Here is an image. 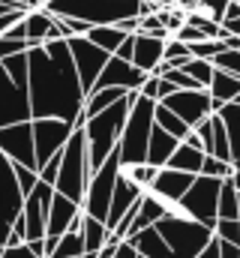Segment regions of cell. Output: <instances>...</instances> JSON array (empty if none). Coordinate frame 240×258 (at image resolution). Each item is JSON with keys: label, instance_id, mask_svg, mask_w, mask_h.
I'll return each instance as SVG.
<instances>
[{"label": "cell", "instance_id": "obj_1", "mask_svg": "<svg viewBox=\"0 0 240 258\" xmlns=\"http://www.w3.org/2000/svg\"><path fill=\"white\" fill-rule=\"evenodd\" d=\"M27 99L30 120L57 117L72 126H81L84 90L66 39H48L27 51Z\"/></svg>", "mask_w": 240, "mask_h": 258}, {"label": "cell", "instance_id": "obj_2", "mask_svg": "<svg viewBox=\"0 0 240 258\" xmlns=\"http://www.w3.org/2000/svg\"><path fill=\"white\" fill-rule=\"evenodd\" d=\"M42 9L54 18H75L87 27H108L156 12V6L147 0H48Z\"/></svg>", "mask_w": 240, "mask_h": 258}, {"label": "cell", "instance_id": "obj_3", "mask_svg": "<svg viewBox=\"0 0 240 258\" xmlns=\"http://www.w3.org/2000/svg\"><path fill=\"white\" fill-rule=\"evenodd\" d=\"M132 93H135V90H129L123 99H117V102L108 105V108H102L99 114L84 117L81 132H84V141H87V165H90V174L117 150L120 132H123L129 105H132Z\"/></svg>", "mask_w": 240, "mask_h": 258}, {"label": "cell", "instance_id": "obj_4", "mask_svg": "<svg viewBox=\"0 0 240 258\" xmlns=\"http://www.w3.org/2000/svg\"><path fill=\"white\" fill-rule=\"evenodd\" d=\"M153 108L156 102L141 96L138 90L132 93V105L126 114V123L117 141V156L120 165H141L147 162V141H150V129H153Z\"/></svg>", "mask_w": 240, "mask_h": 258}, {"label": "cell", "instance_id": "obj_5", "mask_svg": "<svg viewBox=\"0 0 240 258\" xmlns=\"http://www.w3.org/2000/svg\"><path fill=\"white\" fill-rule=\"evenodd\" d=\"M90 180V165H87V141L81 126L72 129L69 141L60 150V168H57V180H54V192L81 204L84 201V189Z\"/></svg>", "mask_w": 240, "mask_h": 258}, {"label": "cell", "instance_id": "obj_6", "mask_svg": "<svg viewBox=\"0 0 240 258\" xmlns=\"http://www.w3.org/2000/svg\"><path fill=\"white\" fill-rule=\"evenodd\" d=\"M153 228H156L159 237L165 240L171 258H195L210 240H213V231H210L207 225H201V222L183 216L174 207H171Z\"/></svg>", "mask_w": 240, "mask_h": 258}, {"label": "cell", "instance_id": "obj_7", "mask_svg": "<svg viewBox=\"0 0 240 258\" xmlns=\"http://www.w3.org/2000/svg\"><path fill=\"white\" fill-rule=\"evenodd\" d=\"M219 186H222V180L198 174L192 180V186L183 192V198L174 204V210H180L183 216H189V219H195V222H201V225H207L213 231V225H216V204H219Z\"/></svg>", "mask_w": 240, "mask_h": 258}, {"label": "cell", "instance_id": "obj_8", "mask_svg": "<svg viewBox=\"0 0 240 258\" xmlns=\"http://www.w3.org/2000/svg\"><path fill=\"white\" fill-rule=\"evenodd\" d=\"M117 174H120V156H117V150H114V153H111V156H108L93 174H90V180H87L84 201H81V213H84V216H93V219L105 222Z\"/></svg>", "mask_w": 240, "mask_h": 258}, {"label": "cell", "instance_id": "obj_9", "mask_svg": "<svg viewBox=\"0 0 240 258\" xmlns=\"http://www.w3.org/2000/svg\"><path fill=\"white\" fill-rule=\"evenodd\" d=\"M30 129H33V153H36V174H39V168L51 159V156H57L60 150H63V144L69 141V135H72V123H66V120H57V117H36V120H30Z\"/></svg>", "mask_w": 240, "mask_h": 258}, {"label": "cell", "instance_id": "obj_10", "mask_svg": "<svg viewBox=\"0 0 240 258\" xmlns=\"http://www.w3.org/2000/svg\"><path fill=\"white\" fill-rule=\"evenodd\" d=\"M21 207H24V195L18 189L15 168H12V162L0 153V246H6L15 219L21 216Z\"/></svg>", "mask_w": 240, "mask_h": 258}, {"label": "cell", "instance_id": "obj_11", "mask_svg": "<svg viewBox=\"0 0 240 258\" xmlns=\"http://www.w3.org/2000/svg\"><path fill=\"white\" fill-rule=\"evenodd\" d=\"M51 195L54 186L48 183H36L30 192L24 195V207H21V222H24V243L33 240H45V222H48V207H51Z\"/></svg>", "mask_w": 240, "mask_h": 258}, {"label": "cell", "instance_id": "obj_12", "mask_svg": "<svg viewBox=\"0 0 240 258\" xmlns=\"http://www.w3.org/2000/svg\"><path fill=\"white\" fill-rule=\"evenodd\" d=\"M66 45H69V54H72L75 72H78L81 90H84V96H87V93H90V87L96 84V78H99L102 66L108 63V57H111V54H105L102 48H96L87 36H72V39H66Z\"/></svg>", "mask_w": 240, "mask_h": 258}, {"label": "cell", "instance_id": "obj_13", "mask_svg": "<svg viewBox=\"0 0 240 258\" xmlns=\"http://www.w3.org/2000/svg\"><path fill=\"white\" fill-rule=\"evenodd\" d=\"M162 105L171 114H177L189 129H195L201 120H207L213 114V99L207 90H174L162 99Z\"/></svg>", "mask_w": 240, "mask_h": 258}, {"label": "cell", "instance_id": "obj_14", "mask_svg": "<svg viewBox=\"0 0 240 258\" xmlns=\"http://www.w3.org/2000/svg\"><path fill=\"white\" fill-rule=\"evenodd\" d=\"M0 153H3L9 162H15V165H27V168L36 171V153H33V129H30V120L0 129Z\"/></svg>", "mask_w": 240, "mask_h": 258}, {"label": "cell", "instance_id": "obj_15", "mask_svg": "<svg viewBox=\"0 0 240 258\" xmlns=\"http://www.w3.org/2000/svg\"><path fill=\"white\" fill-rule=\"evenodd\" d=\"M24 120H30L27 90H21L18 84H12V78L0 66V129L12 126V123H24Z\"/></svg>", "mask_w": 240, "mask_h": 258}, {"label": "cell", "instance_id": "obj_16", "mask_svg": "<svg viewBox=\"0 0 240 258\" xmlns=\"http://www.w3.org/2000/svg\"><path fill=\"white\" fill-rule=\"evenodd\" d=\"M144 72L141 69H135V66L129 63V60H120V57H108V63L102 66V72H99V78H96V84L90 87V90H102V87H120V90H138L141 84H144Z\"/></svg>", "mask_w": 240, "mask_h": 258}, {"label": "cell", "instance_id": "obj_17", "mask_svg": "<svg viewBox=\"0 0 240 258\" xmlns=\"http://www.w3.org/2000/svg\"><path fill=\"white\" fill-rule=\"evenodd\" d=\"M192 180H195V174H186V171H174V168H159L147 192L156 195V198H162L165 204H171V207H174L180 198H183V192H186V189L192 186Z\"/></svg>", "mask_w": 240, "mask_h": 258}, {"label": "cell", "instance_id": "obj_18", "mask_svg": "<svg viewBox=\"0 0 240 258\" xmlns=\"http://www.w3.org/2000/svg\"><path fill=\"white\" fill-rule=\"evenodd\" d=\"M141 195H144L141 186H135L126 174H117V180H114V192H111V204H108V216H105V228H108V231L117 228V222L126 216V210H129Z\"/></svg>", "mask_w": 240, "mask_h": 258}, {"label": "cell", "instance_id": "obj_19", "mask_svg": "<svg viewBox=\"0 0 240 258\" xmlns=\"http://www.w3.org/2000/svg\"><path fill=\"white\" fill-rule=\"evenodd\" d=\"M162 51H165V39L135 33V39H132V66L141 69L144 75H153V69L162 63Z\"/></svg>", "mask_w": 240, "mask_h": 258}, {"label": "cell", "instance_id": "obj_20", "mask_svg": "<svg viewBox=\"0 0 240 258\" xmlns=\"http://www.w3.org/2000/svg\"><path fill=\"white\" fill-rule=\"evenodd\" d=\"M21 24H24V39H27L30 48H33V45H42V42H48V39H63L60 30H57V24H54V15H48L45 9L27 12V15L21 18Z\"/></svg>", "mask_w": 240, "mask_h": 258}, {"label": "cell", "instance_id": "obj_21", "mask_svg": "<svg viewBox=\"0 0 240 258\" xmlns=\"http://www.w3.org/2000/svg\"><path fill=\"white\" fill-rule=\"evenodd\" d=\"M168 210H171V204H165V201H162V198H156V195L144 192V195H141V201H138V210H135V219H132V225H129L126 237H132V234H138V231H144V228L156 225Z\"/></svg>", "mask_w": 240, "mask_h": 258}, {"label": "cell", "instance_id": "obj_22", "mask_svg": "<svg viewBox=\"0 0 240 258\" xmlns=\"http://www.w3.org/2000/svg\"><path fill=\"white\" fill-rule=\"evenodd\" d=\"M207 93H210V99H213V114H216L222 105H228V102L237 99L240 78H234V75H228V72H222V69L213 66V78H210V84H207Z\"/></svg>", "mask_w": 240, "mask_h": 258}, {"label": "cell", "instance_id": "obj_23", "mask_svg": "<svg viewBox=\"0 0 240 258\" xmlns=\"http://www.w3.org/2000/svg\"><path fill=\"white\" fill-rule=\"evenodd\" d=\"M177 138L174 135H168L165 129H159L153 123L150 129V141H147V165H153V168H165V162L171 159V153L177 150Z\"/></svg>", "mask_w": 240, "mask_h": 258}, {"label": "cell", "instance_id": "obj_24", "mask_svg": "<svg viewBox=\"0 0 240 258\" xmlns=\"http://www.w3.org/2000/svg\"><path fill=\"white\" fill-rule=\"evenodd\" d=\"M201 162H204V150L201 144H189V141H180L177 150L171 153V159L165 162V168H174V171H186V174H201Z\"/></svg>", "mask_w": 240, "mask_h": 258}, {"label": "cell", "instance_id": "obj_25", "mask_svg": "<svg viewBox=\"0 0 240 258\" xmlns=\"http://www.w3.org/2000/svg\"><path fill=\"white\" fill-rule=\"evenodd\" d=\"M132 246H135V252L144 258H171L168 252V246H165V240L159 237V231L150 225V228H144V231H138V234H132V237H126Z\"/></svg>", "mask_w": 240, "mask_h": 258}, {"label": "cell", "instance_id": "obj_26", "mask_svg": "<svg viewBox=\"0 0 240 258\" xmlns=\"http://www.w3.org/2000/svg\"><path fill=\"white\" fill-rule=\"evenodd\" d=\"M84 36H87L96 48H102L105 54H117V48L123 45V39H126L129 33H123L117 24H108V27H90Z\"/></svg>", "mask_w": 240, "mask_h": 258}, {"label": "cell", "instance_id": "obj_27", "mask_svg": "<svg viewBox=\"0 0 240 258\" xmlns=\"http://www.w3.org/2000/svg\"><path fill=\"white\" fill-rule=\"evenodd\" d=\"M78 231H81V240H84V252H99L108 240L105 222H99L93 216H84V213H81V228Z\"/></svg>", "mask_w": 240, "mask_h": 258}, {"label": "cell", "instance_id": "obj_28", "mask_svg": "<svg viewBox=\"0 0 240 258\" xmlns=\"http://www.w3.org/2000/svg\"><path fill=\"white\" fill-rule=\"evenodd\" d=\"M78 228H81V225H78ZM78 228L60 234L57 243H54V249L48 252V258H81L84 255V240H81V231H78Z\"/></svg>", "mask_w": 240, "mask_h": 258}, {"label": "cell", "instance_id": "obj_29", "mask_svg": "<svg viewBox=\"0 0 240 258\" xmlns=\"http://www.w3.org/2000/svg\"><path fill=\"white\" fill-rule=\"evenodd\" d=\"M153 123H156L159 129H165L168 135H174L177 141H183V138H186V135L192 132V129L186 126V123L180 120L177 114H171V111H168V108H165L162 102H156V108H153Z\"/></svg>", "mask_w": 240, "mask_h": 258}, {"label": "cell", "instance_id": "obj_30", "mask_svg": "<svg viewBox=\"0 0 240 258\" xmlns=\"http://www.w3.org/2000/svg\"><path fill=\"white\" fill-rule=\"evenodd\" d=\"M0 66H3V72L12 78V84H18L21 90H27V51L0 60Z\"/></svg>", "mask_w": 240, "mask_h": 258}, {"label": "cell", "instance_id": "obj_31", "mask_svg": "<svg viewBox=\"0 0 240 258\" xmlns=\"http://www.w3.org/2000/svg\"><path fill=\"white\" fill-rule=\"evenodd\" d=\"M201 90H207V84H210V78H213V63L210 60H201V57H189L186 63L180 66Z\"/></svg>", "mask_w": 240, "mask_h": 258}, {"label": "cell", "instance_id": "obj_32", "mask_svg": "<svg viewBox=\"0 0 240 258\" xmlns=\"http://www.w3.org/2000/svg\"><path fill=\"white\" fill-rule=\"evenodd\" d=\"M156 171H159V168H153V165H147V162H141V165H120V174H126V177H129L135 186H141L144 192L150 189Z\"/></svg>", "mask_w": 240, "mask_h": 258}, {"label": "cell", "instance_id": "obj_33", "mask_svg": "<svg viewBox=\"0 0 240 258\" xmlns=\"http://www.w3.org/2000/svg\"><path fill=\"white\" fill-rule=\"evenodd\" d=\"M213 237H216V240H225V243H237L240 246V219H216Z\"/></svg>", "mask_w": 240, "mask_h": 258}, {"label": "cell", "instance_id": "obj_34", "mask_svg": "<svg viewBox=\"0 0 240 258\" xmlns=\"http://www.w3.org/2000/svg\"><path fill=\"white\" fill-rule=\"evenodd\" d=\"M210 63L216 66V69H222V72H228V75H234V78H240V51H234V48L219 51Z\"/></svg>", "mask_w": 240, "mask_h": 258}, {"label": "cell", "instance_id": "obj_35", "mask_svg": "<svg viewBox=\"0 0 240 258\" xmlns=\"http://www.w3.org/2000/svg\"><path fill=\"white\" fill-rule=\"evenodd\" d=\"M219 51H225L222 39H201V42L189 45V54H192V57H201V60H213Z\"/></svg>", "mask_w": 240, "mask_h": 258}, {"label": "cell", "instance_id": "obj_36", "mask_svg": "<svg viewBox=\"0 0 240 258\" xmlns=\"http://www.w3.org/2000/svg\"><path fill=\"white\" fill-rule=\"evenodd\" d=\"M201 174H204V177L225 180V177H231V162H222V159H216V156H204V162H201Z\"/></svg>", "mask_w": 240, "mask_h": 258}, {"label": "cell", "instance_id": "obj_37", "mask_svg": "<svg viewBox=\"0 0 240 258\" xmlns=\"http://www.w3.org/2000/svg\"><path fill=\"white\" fill-rule=\"evenodd\" d=\"M195 9H198L201 15H207L210 21H216V24H219V21L225 18L228 0H198V6H195ZM189 12H192V9H189Z\"/></svg>", "mask_w": 240, "mask_h": 258}, {"label": "cell", "instance_id": "obj_38", "mask_svg": "<svg viewBox=\"0 0 240 258\" xmlns=\"http://www.w3.org/2000/svg\"><path fill=\"white\" fill-rule=\"evenodd\" d=\"M12 168H15V180H18L21 195H27L36 183H39V174H36L33 168H27V165H15V162H12Z\"/></svg>", "mask_w": 240, "mask_h": 258}, {"label": "cell", "instance_id": "obj_39", "mask_svg": "<svg viewBox=\"0 0 240 258\" xmlns=\"http://www.w3.org/2000/svg\"><path fill=\"white\" fill-rule=\"evenodd\" d=\"M21 51H30V45L24 39H9V36H0V60L12 57V54H21Z\"/></svg>", "mask_w": 240, "mask_h": 258}, {"label": "cell", "instance_id": "obj_40", "mask_svg": "<svg viewBox=\"0 0 240 258\" xmlns=\"http://www.w3.org/2000/svg\"><path fill=\"white\" fill-rule=\"evenodd\" d=\"M138 93L147 96V99H153V102H159V75H147L144 84L138 87Z\"/></svg>", "mask_w": 240, "mask_h": 258}, {"label": "cell", "instance_id": "obj_41", "mask_svg": "<svg viewBox=\"0 0 240 258\" xmlns=\"http://www.w3.org/2000/svg\"><path fill=\"white\" fill-rule=\"evenodd\" d=\"M24 15H27V12H21V9L3 12V15H0V36H6V33H9V30H12V27H15V24H18Z\"/></svg>", "mask_w": 240, "mask_h": 258}, {"label": "cell", "instance_id": "obj_42", "mask_svg": "<svg viewBox=\"0 0 240 258\" xmlns=\"http://www.w3.org/2000/svg\"><path fill=\"white\" fill-rule=\"evenodd\" d=\"M3 258H39L27 243H18V246H3Z\"/></svg>", "mask_w": 240, "mask_h": 258}, {"label": "cell", "instance_id": "obj_43", "mask_svg": "<svg viewBox=\"0 0 240 258\" xmlns=\"http://www.w3.org/2000/svg\"><path fill=\"white\" fill-rule=\"evenodd\" d=\"M219 24H222V30H225L228 36H240V15H231V18H222Z\"/></svg>", "mask_w": 240, "mask_h": 258}, {"label": "cell", "instance_id": "obj_44", "mask_svg": "<svg viewBox=\"0 0 240 258\" xmlns=\"http://www.w3.org/2000/svg\"><path fill=\"white\" fill-rule=\"evenodd\" d=\"M132 39H135V33H129V36L123 39V45L117 48V54H114V57H120V60H129V63H132Z\"/></svg>", "mask_w": 240, "mask_h": 258}, {"label": "cell", "instance_id": "obj_45", "mask_svg": "<svg viewBox=\"0 0 240 258\" xmlns=\"http://www.w3.org/2000/svg\"><path fill=\"white\" fill-rule=\"evenodd\" d=\"M216 243H219V258H240L237 243H225V240H216Z\"/></svg>", "mask_w": 240, "mask_h": 258}, {"label": "cell", "instance_id": "obj_46", "mask_svg": "<svg viewBox=\"0 0 240 258\" xmlns=\"http://www.w3.org/2000/svg\"><path fill=\"white\" fill-rule=\"evenodd\" d=\"M195 258H219V243H216V237H213V240H210V243H207Z\"/></svg>", "mask_w": 240, "mask_h": 258}, {"label": "cell", "instance_id": "obj_47", "mask_svg": "<svg viewBox=\"0 0 240 258\" xmlns=\"http://www.w3.org/2000/svg\"><path fill=\"white\" fill-rule=\"evenodd\" d=\"M168 93H174V87H171V84H168L165 78H159V102H162V99H165Z\"/></svg>", "mask_w": 240, "mask_h": 258}, {"label": "cell", "instance_id": "obj_48", "mask_svg": "<svg viewBox=\"0 0 240 258\" xmlns=\"http://www.w3.org/2000/svg\"><path fill=\"white\" fill-rule=\"evenodd\" d=\"M147 3H153L156 9H159V6H174V0H147Z\"/></svg>", "mask_w": 240, "mask_h": 258}, {"label": "cell", "instance_id": "obj_49", "mask_svg": "<svg viewBox=\"0 0 240 258\" xmlns=\"http://www.w3.org/2000/svg\"><path fill=\"white\" fill-rule=\"evenodd\" d=\"M30 3H33V9H42V6H45L48 0H30Z\"/></svg>", "mask_w": 240, "mask_h": 258}, {"label": "cell", "instance_id": "obj_50", "mask_svg": "<svg viewBox=\"0 0 240 258\" xmlns=\"http://www.w3.org/2000/svg\"><path fill=\"white\" fill-rule=\"evenodd\" d=\"M237 219H240V192H237Z\"/></svg>", "mask_w": 240, "mask_h": 258}, {"label": "cell", "instance_id": "obj_51", "mask_svg": "<svg viewBox=\"0 0 240 258\" xmlns=\"http://www.w3.org/2000/svg\"><path fill=\"white\" fill-rule=\"evenodd\" d=\"M234 102H237V105H240V93H237V99H234Z\"/></svg>", "mask_w": 240, "mask_h": 258}, {"label": "cell", "instance_id": "obj_52", "mask_svg": "<svg viewBox=\"0 0 240 258\" xmlns=\"http://www.w3.org/2000/svg\"><path fill=\"white\" fill-rule=\"evenodd\" d=\"M0 258H3V246H0Z\"/></svg>", "mask_w": 240, "mask_h": 258}]
</instances>
